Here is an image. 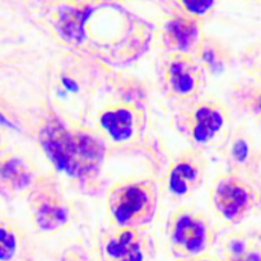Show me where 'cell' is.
I'll return each mask as SVG.
<instances>
[{"mask_svg":"<svg viewBox=\"0 0 261 261\" xmlns=\"http://www.w3.org/2000/svg\"><path fill=\"white\" fill-rule=\"evenodd\" d=\"M168 33H170L173 43L178 50L188 51L195 42L196 36H198V28H196L195 23L177 19L170 23Z\"/></svg>","mask_w":261,"mask_h":261,"instance_id":"cell-9","label":"cell"},{"mask_svg":"<svg viewBox=\"0 0 261 261\" xmlns=\"http://www.w3.org/2000/svg\"><path fill=\"white\" fill-rule=\"evenodd\" d=\"M41 143L54 166L73 177L91 172L103 158V147L98 140L87 134H71L60 124L48 125Z\"/></svg>","mask_w":261,"mask_h":261,"instance_id":"cell-1","label":"cell"},{"mask_svg":"<svg viewBox=\"0 0 261 261\" xmlns=\"http://www.w3.org/2000/svg\"><path fill=\"white\" fill-rule=\"evenodd\" d=\"M203 261H208V260H203Z\"/></svg>","mask_w":261,"mask_h":261,"instance_id":"cell-20","label":"cell"},{"mask_svg":"<svg viewBox=\"0 0 261 261\" xmlns=\"http://www.w3.org/2000/svg\"><path fill=\"white\" fill-rule=\"evenodd\" d=\"M236 261H239V260H236Z\"/></svg>","mask_w":261,"mask_h":261,"instance_id":"cell-21","label":"cell"},{"mask_svg":"<svg viewBox=\"0 0 261 261\" xmlns=\"http://www.w3.org/2000/svg\"><path fill=\"white\" fill-rule=\"evenodd\" d=\"M249 145L245 140L240 139L237 140L233 144V149H232V154H233V158L237 161V162H245L249 157Z\"/></svg>","mask_w":261,"mask_h":261,"instance_id":"cell-16","label":"cell"},{"mask_svg":"<svg viewBox=\"0 0 261 261\" xmlns=\"http://www.w3.org/2000/svg\"><path fill=\"white\" fill-rule=\"evenodd\" d=\"M89 15V10L66 9L61 13L60 32L65 40L70 42H78L83 36L84 22Z\"/></svg>","mask_w":261,"mask_h":261,"instance_id":"cell-8","label":"cell"},{"mask_svg":"<svg viewBox=\"0 0 261 261\" xmlns=\"http://www.w3.org/2000/svg\"><path fill=\"white\" fill-rule=\"evenodd\" d=\"M256 106H257V111H259V114L261 115V94H260L259 98H257V101H256Z\"/></svg>","mask_w":261,"mask_h":261,"instance_id":"cell-19","label":"cell"},{"mask_svg":"<svg viewBox=\"0 0 261 261\" xmlns=\"http://www.w3.org/2000/svg\"><path fill=\"white\" fill-rule=\"evenodd\" d=\"M173 239L186 251L196 254L205 246L206 229L198 219L193 218L191 216H182L176 222Z\"/></svg>","mask_w":261,"mask_h":261,"instance_id":"cell-3","label":"cell"},{"mask_svg":"<svg viewBox=\"0 0 261 261\" xmlns=\"http://www.w3.org/2000/svg\"><path fill=\"white\" fill-rule=\"evenodd\" d=\"M223 126V117L221 112L212 107H201L195 115L194 138L196 142L205 143L214 137Z\"/></svg>","mask_w":261,"mask_h":261,"instance_id":"cell-6","label":"cell"},{"mask_svg":"<svg viewBox=\"0 0 261 261\" xmlns=\"http://www.w3.org/2000/svg\"><path fill=\"white\" fill-rule=\"evenodd\" d=\"M0 175L15 188H24L30 182V175L25 172L24 168L17 160H10L5 162L0 168Z\"/></svg>","mask_w":261,"mask_h":261,"instance_id":"cell-13","label":"cell"},{"mask_svg":"<svg viewBox=\"0 0 261 261\" xmlns=\"http://www.w3.org/2000/svg\"><path fill=\"white\" fill-rule=\"evenodd\" d=\"M99 122H101V126L107 132V134L117 142L129 139L134 132L132 114L124 109L105 112L99 119Z\"/></svg>","mask_w":261,"mask_h":261,"instance_id":"cell-5","label":"cell"},{"mask_svg":"<svg viewBox=\"0 0 261 261\" xmlns=\"http://www.w3.org/2000/svg\"><path fill=\"white\" fill-rule=\"evenodd\" d=\"M251 196L249 190L236 181H226L216 194V205L222 216L227 219L239 218L250 206Z\"/></svg>","mask_w":261,"mask_h":261,"instance_id":"cell-2","label":"cell"},{"mask_svg":"<svg viewBox=\"0 0 261 261\" xmlns=\"http://www.w3.org/2000/svg\"><path fill=\"white\" fill-rule=\"evenodd\" d=\"M181 2L184 3L189 12L194 14H204L211 9L214 0H181Z\"/></svg>","mask_w":261,"mask_h":261,"instance_id":"cell-15","label":"cell"},{"mask_svg":"<svg viewBox=\"0 0 261 261\" xmlns=\"http://www.w3.org/2000/svg\"><path fill=\"white\" fill-rule=\"evenodd\" d=\"M107 254L114 261H142L143 254L133 232L125 231L107 245Z\"/></svg>","mask_w":261,"mask_h":261,"instance_id":"cell-7","label":"cell"},{"mask_svg":"<svg viewBox=\"0 0 261 261\" xmlns=\"http://www.w3.org/2000/svg\"><path fill=\"white\" fill-rule=\"evenodd\" d=\"M37 221L45 229L58 228L66 221V213L56 204H45L38 211Z\"/></svg>","mask_w":261,"mask_h":261,"instance_id":"cell-12","label":"cell"},{"mask_svg":"<svg viewBox=\"0 0 261 261\" xmlns=\"http://www.w3.org/2000/svg\"><path fill=\"white\" fill-rule=\"evenodd\" d=\"M196 168L190 163H180L172 170L170 175V186L171 193L175 195L182 196L189 191L190 186L193 185L194 181L196 180Z\"/></svg>","mask_w":261,"mask_h":261,"instance_id":"cell-10","label":"cell"},{"mask_svg":"<svg viewBox=\"0 0 261 261\" xmlns=\"http://www.w3.org/2000/svg\"><path fill=\"white\" fill-rule=\"evenodd\" d=\"M170 82L172 88L181 94L190 93L195 87V78L186 64L175 61L170 66Z\"/></svg>","mask_w":261,"mask_h":261,"instance_id":"cell-11","label":"cell"},{"mask_svg":"<svg viewBox=\"0 0 261 261\" xmlns=\"http://www.w3.org/2000/svg\"><path fill=\"white\" fill-rule=\"evenodd\" d=\"M15 251V239L12 233L0 228V260H9Z\"/></svg>","mask_w":261,"mask_h":261,"instance_id":"cell-14","label":"cell"},{"mask_svg":"<svg viewBox=\"0 0 261 261\" xmlns=\"http://www.w3.org/2000/svg\"><path fill=\"white\" fill-rule=\"evenodd\" d=\"M148 194L143 188L132 185L121 191L114 205V218L119 224H126L127 222L142 212L147 205Z\"/></svg>","mask_w":261,"mask_h":261,"instance_id":"cell-4","label":"cell"},{"mask_svg":"<svg viewBox=\"0 0 261 261\" xmlns=\"http://www.w3.org/2000/svg\"><path fill=\"white\" fill-rule=\"evenodd\" d=\"M0 122H2V124H5L7 126H12V124H10V122L8 121L4 116H3V115H0Z\"/></svg>","mask_w":261,"mask_h":261,"instance_id":"cell-18","label":"cell"},{"mask_svg":"<svg viewBox=\"0 0 261 261\" xmlns=\"http://www.w3.org/2000/svg\"><path fill=\"white\" fill-rule=\"evenodd\" d=\"M63 86L68 89L69 92H75L78 89V86H76L75 82L73 79H69V78H63Z\"/></svg>","mask_w":261,"mask_h":261,"instance_id":"cell-17","label":"cell"}]
</instances>
